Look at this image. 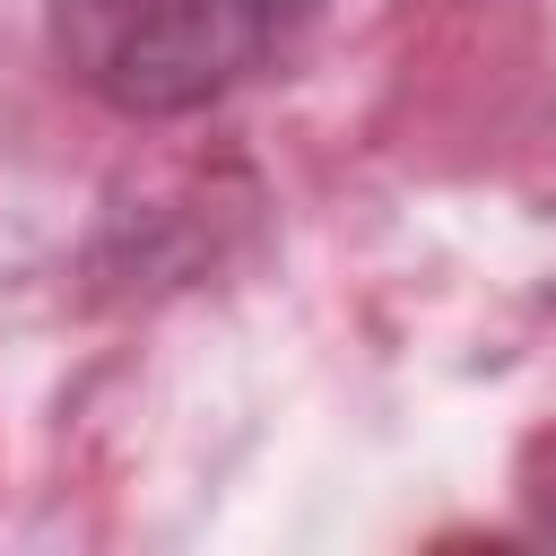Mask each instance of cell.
Wrapping results in <instances>:
<instances>
[{"mask_svg": "<svg viewBox=\"0 0 556 556\" xmlns=\"http://www.w3.org/2000/svg\"><path fill=\"white\" fill-rule=\"evenodd\" d=\"M313 0H52V43L113 113H200L261 78Z\"/></svg>", "mask_w": 556, "mask_h": 556, "instance_id": "6da1fadb", "label": "cell"}]
</instances>
